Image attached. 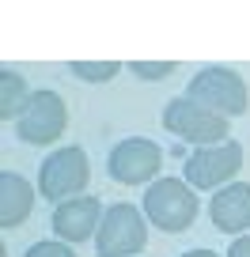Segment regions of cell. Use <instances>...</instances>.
<instances>
[{
    "mask_svg": "<svg viewBox=\"0 0 250 257\" xmlns=\"http://www.w3.org/2000/svg\"><path fill=\"white\" fill-rule=\"evenodd\" d=\"M186 98H194L197 106L220 113V117H239L250 106V91L242 83V76L235 68H224V64H209L194 80L186 83Z\"/></svg>",
    "mask_w": 250,
    "mask_h": 257,
    "instance_id": "6da1fadb",
    "label": "cell"
},
{
    "mask_svg": "<svg viewBox=\"0 0 250 257\" xmlns=\"http://www.w3.org/2000/svg\"><path fill=\"white\" fill-rule=\"evenodd\" d=\"M88 178H91V159L84 148H76V144L57 148L38 167V193L49 204H65L72 197H84Z\"/></svg>",
    "mask_w": 250,
    "mask_h": 257,
    "instance_id": "7a4b0ae2",
    "label": "cell"
},
{
    "mask_svg": "<svg viewBox=\"0 0 250 257\" xmlns=\"http://www.w3.org/2000/svg\"><path fill=\"white\" fill-rule=\"evenodd\" d=\"M144 216L159 231L178 234L197 219V193L182 178H155L144 193Z\"/></svg>",
    "mask_w": 250,
    "mask_h": 257,
    "instance_id": "3957f363",
    "label": "cell"
},
{
    "mask_svg": "<svg viewBox=\"0 0 250 257\" xmlns=\"http://www.w3.org/2000/svg\"><path fill=\"white\" fill-rule=\"evenodd\" d=\"M144 246H148V219L140 216V208L125 201L110 204L95 234L99 257H133Z\"/></svg>",
    "mask_w": 250,
    "mask_h": 257,
    "instance_id": "277c9868",
    "label": "cell"
},
{
    "mask_svg": "<svg viewBox=\"0 0 250 257\" xmlns=\"http://www.w3.org/2000/svg\"><path fill=\"white\" fill-rule=\"evenodd\" d=\"M163 128L175 133V137H182V140H190V144H197V148H212V144H224L227 140L231 121L182 95V98H171L163 106Z\"/></svg>",
    "mask_w": 250,
    "mask_h": 257,
    "instance_id": "5b68a950",
    "label": "cell"
},
{
    "mask_svg": "<svg viewBox=\"0 0 250 257\" xmlns=\"http://www.w3.org/2000/svg\"><path fill=\"white\" fill-rule=\"evenodd\" d=\"M68 125V106L57 91H31L27 106L19 110L16 117V137L23 144H34V148H46V144H57L61 133Z\"/></svg>",
    "mask_w": 250,
    "mask_h": 257,
    "instance_id": "8992f818",
    "label": "cell"
},
{
    "mask_svg": "<svg viewBox=\"0 0 250 257\" xmlns=\"http://www.w3.org/2000/svg\"><path fill=\"white\" fill-rule=\"evenodd\" d=\"M159 167H163V152H159V144L148 140V137L121 140V144H114L110 155H106V170H110V178L121 182V185L152 182V178L159 174Z\"/></svg>",
    "mask_w": 250,
    "mask_h": 257,
    "instance_id": "52a82bcc",
    "label": "cell"
},
{
    "mask_svg": "<svg viewBox=\"0 0 250 257\" xmlns=\"http://www.w3.org/2000/svg\"><path fill=\"white\" fill-rule=\"evenodd\" d=\"M242 167V144H212V148H197L190 159H186V182L194 189H224L231 185V178Z\"/></svg>",
    "mask_w": 250,
    "mask_h": 257,
    "instance_id": "ba28073f",
    "label": "cell"
},
{
    "mask_svg": "<svg viewBox=\"0 0 250 257\" xmlns=\"http://www.w3.org/2000/svg\"><path fill=\"white\" fill-rule=\"evenodd\" d=\"M106 208L99 197H91V193H84V197H72V201L57 204L53 208V234L61 242H68V246H76V242H88L99 234V223H103Z\"/></svg>",
    "mask_w": 250,
    "mask_h": 257,
    "instance_id": "9c48e42d",
    "label": "cell"
},
{
    "mask_svg": "<svg viewBox=\"0 0 250 257\" xmlns=\"http://www.w3.org/2000/svg\"><path fill=\"white\" fill-rule=\"evenodd\" d=\"M209 219L224 234H242L250 231V182H231L212 193L209 201Z\"/></svg>",
    "mask_w": 250,
    "mask_h": 257,
    "instance_id": "30bf717a",
    "label": "cell"
},
{
    "mask_svg": "<svg viewBox=\"0 0 250 257\" xmlns=\"http://www.w3.org/2000/svg\"><path fill=\"white\" fill-rule=\"evenodd\" d=\"M34 208V185L16 170H0V227L16 231Z\"/></svg>",
    "mask_w": 250,
    "mask_h": 257,
    "instance_id": "8fae6325",
    "label": "cell"
},
{
    "mask_svg": "<svg viewBox=\"0 0 250 257\" xmlns=\"http://www.w3.org/2000/svg\"><path fill=\"white\" fill-rule=\"evenodd\" d=\"M31 91H27V80L16 72V68H4L0 72V117L4 121H16L19 110L27 106Z\"/></svg>",
    "mask_w": 250,
    "mask_h": 257,
    "instance_id": "7c38bea8",
    "label": "cell"
},
{
    "mask_svg": "<svg viewBox=\"0 0 250 257\" xmlns=\"http://www.w3.org/2000/svg\"><path fill=\"white\" fill-rule=\"evenodd\" d=\"M72 72L88 83H110L121 72V64L118 61H72Z\"/></svg>",
    "mask_w": 250,
    "mask_h": 257,
    "instance_id": "4fadbf2b",
    "label": "cell"
},
{
    "mask_svg": "<svg viewBox=\"0 0 250 257\" xmlns=\"http://www.w3.org/2000/svg\"><path fill=\"white\" fill-rule=\"evenodd\" d=\"M129 68H133V76L155 83V80H167V76L175 72V61H133Z\"/></svg>",
    "mask_w": 250,
    "mask_h": 257,
    "instance_id": "5bb4252c",
    "label": "cell"
},
{
    "mask_svg": "<svg viewBox=\"0 0 250 257\" xmlns=\"http://www.w3.org/2000/svg\"><path fill=\"white\" fill-rule=\"evenodd\" d=\"M23 257H80V253H76L68 242H61V238H42V242H34Z\"/></svg>",
    "mask_w": 250,
    "mask_h": 257,
    "instance_id": "9a60e30c",
    "label": "cell"
},
{
    "mask_svg": "<svg viewBox=\"0 0 250 257\" xmlns=\"http://www.w3.org/2000/svg\"><path fill=\"white\" fill-rule=\"evenodd\" d=\"M227 257H250V234H239L227 249Z\"/></svg>",
    "mask_w": 250,
    "mask_h": 257,
    "instance_id": "2e32d148",
    "label": "cell"
},
{
    "mask_svg": "<svg viewBox=\"0 0 250 257\" xmlns=\"http://www.w3.org/2000/svg\"><path fill=\"white\" fill-rule=\"evenodd\" d=\"M182 257H220V253H212V249H186Z\"/></svg>",
    "mask_w": 250,
    "mask_h": 257,
    "instance_id": "e0dca14e",
    "label": "cell"
}]
</instances>
